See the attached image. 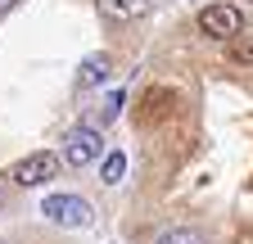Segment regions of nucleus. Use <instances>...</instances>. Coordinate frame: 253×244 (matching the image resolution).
I'll return each instance as SVG.
<instances>
[{
	"label": "nucleus",
	"instance_id": "nucleus-11",
	"mask_svg": "<svg viewBox=\"0 0 253 244\" xmlns=\"http://www.w3.org/2000/svg\"><path fill=\"white\" fill-rule=\"evenodd\" d=\"M14 5H18V0H0V14H9Z\"/></svg>",
	"mask_w": 253,
	"mask_h": 244
},
{
	"label": "nucleus",
	"instance_id": "nucleus-9",
	"mask_svg": "<svg viewBox=\"0 0 253 244\" xmlns=\"http://www.w3.org/2000/svg\"><path fill=\"white\" fill-rule=\"evenodd\" d=\"M231 59H240V64H253V32H240L231 41Z\"/></svg>",
	"mask_w": 253,
	"mask_h": 244
},
{
	"label": "nucleus",
	"instance_id": "nucleus-10",
	"mask_svg": "<svg viewBox=\"0 0 253 244\" xmlns=\"http://www.w3.org/2000/svg\"><path fill=\"white\" fill-rule=\"evenodd\" d=\"M122 100H126L122 90H118V95H109V109H104V118H118V113H122Z\"/></svg>",
	"mask_w": 253,
	"mask_h": 244
},
{
	"label": "nucleus",
	"instance_id": "nucleus-4",
	"mask_svg": "<svg viewBox=\"0 0 253 244\" xmlns=\"http://www.w3.org/2000/svg\"><path fill=\"white\" fill-rule=\"evenodd\" d=\"M100 154H104V136L95 127H73L68 140H63V163L68 167H90Z\"/></svg>",
	"mask_w": 253,
	"mask_h": 244
},
{
	"label": "nucleus",
	"instance_id": "nucleus-6",
	"mask_svg": "<svg viewBox=\"0 0 253 244\" xmlns=\"http://www.w3.org/2000/svg\"><path fill=\"white\" fill-rule=\"evenodd\" d=\"M104 77H109V54H86L82 68H77V81L82 86H100Z\"/></svg>",
	"mask_w": 253,
	"mask_h": 244
},
{
	"label": "nucleus",
	"instance_id": "nucleus-12",
	"mask_svg": "<svg viewBox=\"0 0 253 244\" xmlns=\"http://www.w3.org/2000/svg\"><path fill=\"white\" fill-rule=\"evenodd\" d=\"M0 203H5V186H0Z\"/></svg>",
	"mask_w": 253,
	"mask_h": 244
},
{
	"label": "nucleus",
	"instance_id": "nucleus-5",
	"mask_svg": "<svg viewBox=\"0 0 253 244\" xmlns=\"http://www.w3.org/2000/svg\"><path fill=\"white\" fill-rule=\"evenodd\" d=\"M100 9L109 18H145L154 9V0H100Z\"/></svg>",
	"mask_w": 253,
	"mask_h": 244
},
{
	"label": "nucleus",
	"instance_id": "nucleus-3",
	"mask_svg": "<svg viewBox=\"0 0 253 244\" xmlns=\"http://www.w3.org/2000/svg\"><path fill=\"white\" fill-rule=\"evenodd\" d=\"M41 212H45V222L68 226V231L90 226V203H86L82 195H50V199L41 203Z\"/></svg>",
	"mask_w": 253,
	"mask_h": 244
},
{
	"label": "nucleus",
	"instance_id": "nucleus-8",
	"mask_svg": "<svg viewBox=\"0 0 253 244\" xmlns=\"http://www.w3.org/2000/svg\"><path fill=\"white\" fill-rule=\"evenodd\" d=\"M154 244H208L199 231H190V226H172V231H163Z\"/></svg>",
	"mask_w": 253,
	"mask_h": 244
},
{
	"label": "nucleus",
	"instance_id": "nucleus-7",
	"mask_svg": "<svg viewBox=\"0 0 253 244\" xmlns=\"http://www.w3.org/2000/svg\"><path fill=\"white\" fill-rule=\"evenodd\" d=\"M122 172H126V159H122V149L104 154V163H100V181H104V186H118V181H122Z\"/></svg>",
	"mask_w": 253,
	"mask_h": 244
},
{
	"label": "nucleus",
	"instance_id": "nucleus-1",
	"mask_svg": "<svg viewBox=\"0 0 253 244\" xmlns=\"http://www.w3.org/2000/svg\"><path fill=\"white\" fill-rule=\"evenodd\" d=\"M199 32L231 45V41L244 32V14H240L235 5H226V0H221V5H204V9H199Z\"/></svg>",
	"mask_w": 253,
	"mask_h": 244
},
{
	"label": "nucleus",
	"instance_id": "nucleus-2",
	"mask_svg": "<svg viewBox=\"0 0 253 244\" xmlns=\"http://www.w3.org/2000/svg\"><path fill=\"white\" fill-rule=\"evenodd\" d=\"M54 172H59V154H50V149H37V154H27V159H18V163L9 167L14 186H23V190L54 181Z\"/></svg>",
	"mask_w": 253,
	"mask_h": 244
}]
</instances>
